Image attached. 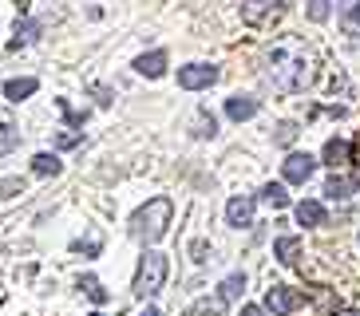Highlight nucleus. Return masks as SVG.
<instances>
[{"mask_svg":"<svg viewBox=\"0 0 360 316\" xmlns=\"http://www.w3.org/2000/svg\"><path fill=\"white\" fill-rule=\"evenodd\" d=\"M56 147H79V135H75V131H64V135H56Z\"/></svg>","mask_w":360,"mask_h":316,"instance_id":"bb28decb","label":"nucleus"},{"mask_svg":"<svg viewBox=\"0 0 360 316\" xmlns=\"http://www.w3.org/2000/svg\"><path fill=\"white\" fill-rule=\"evenodd\" d=\"M170 213H174L170 198H150L147 206L131 218V237H135V242H159L170 225Z\"/></svg>","mask_w":360,"mask_h":316,"instance_id":"f257e3e1","label":"nucleus"},{"mask_svg":"<svg viewBox=\"0 0 360 316\" xmlns=\"http://www.w3.org/2000/svg\"><path fill=\"white\" fill-rule=\"evenodd\" d=\"M242 293H245V277L242 273H230L222 281V289H218V301H222V305H233Z\"/></svg>","mask_w":360,"mask_h":316,"instance_id":"4468645a","label":"nucleus"},{"mask_svg":"<svg viewBox=\"0 0 360 316\" xmlns=\"http://www.w3.org/2000/svg\"><path fill=\"white\" fill-rule=\"evenodd\" d=\"M16 194H24V178H0V202L16 198Z\"/></svg>","mask_w":360,"mask_h":316,"instance_id":"5701e85b","label":"nucleus"},{"mask_svg":"<svg viewBox=\"0 0 360 316\" xmlns=\"http://www.w3.org/2000/svg\"><path fill=\"white\" fill-rule=\"evenodd\" d=\"M139 316H162L159 308H147V312H139Z\"/></svg>","mask_w":360,"mask_h":316,"instance_id":"2f4dec72","label":"nucleus"},{"mask_svg":"<svg viewBox=\"0 0 360 316\" xmlns=\"http://www.w3.org/2000/svg\"><path fill=\"white\" fill-rule=\"evenodd\" d=\"M226 115H230L233 123L254 119L257 115V99H250V95H233V99H226Z\"/></svg>","mask_w":360,"mask_h":316,"instance_id":"9d476101","label":"nucleus"},{"mask_svg":"<svg viewBox=\"0 0 360 316\" xmlns=\"http://www.w3.org/2000/svg\"><path fill=\"white\" fill-rule=\"evenodd\" d=\"M162 284H167V257L155 249L143 253V261H139V273H135V293L139 296H155L162 293Z\"/></svg>","mask_w":360,"mask_h":316,"instance_id":"7ed1b4c3","label":"nucleus"},{"mask_svg":"<svg viewBox=\"0 0 360 316\" xmlns=\"http://www.w3.org/2000/svg\"><path fill=\"white\" fill-rule=\"evenodd\" d=\"M269 63H274V67H269V79H274L281 91H297V87H305V79H309V60H305L301 52L289 55V52H281V48H277V52L269 55Z\"/></svg>","mask_w":360,"mask_h":316,"instance_id":"f03ea898","label":"nucleus"},{"mask_svg":"<svg viewBox=\"0 0 360 316\" xmlns=\"http://www.w3.org/2000/svg\"><path fill=\"white\" fill-rule=\"evenodd\" d=\"M297 253H301V237H277L274 257H277L281 265H297Z\"/></svg>","mask_w":360,"mask_h":316,"instance_id":"dca6fc26","label":"nucleus"},{"mask_svg":"<svg viewBox=\"0 0 360 316\" xmlns=\"http://www.w3.org/2000/svg\"><path fill=\"white\" fill-rule=\"evenodd\" d=\"M87 316H103V312H87Z\"/></svg>","mask_w":360,"mask_h":316,"instance_id":"473e14b6","label":"nucleus"},{"mask_svg":"<svg viewBox=\"0 0 360 316\" xmlns=\"http://www.w3.org/2000/svg\"><path fill=\"white\" fill-rule=\"evenodd\" d=\"M340 28L345 36H360V0H340Z\"/></svg>","mask_w":360,"mask_h":316,"instance_id":"f8f14e48","label":"nucleus"},{"mask_svg":"<svg viewBox=\"0 0 360 316\" xmlns=\"http://www.w3.org/2000/svg\"><path fill=\"white\" fill-rule=\"evenodd\" d=\"M301 308V293L289 289V284H274V289H265V312L269 316H289Z\"/></svg>","mask_w":360,"mask_h":316,"instance_id":"20e7f679","label":"nucleus"},{"mask_svg":"<svg viewBox=\"0 0 360 316\" xmlns=\"http://www.w3.org/2000/svg\"><path fill=\"white\" fill-rule=\"evenodd\" d=\"M206 253H210V249H206V242H198V245H194V261H206Z\"/></svg>","mask_w":360,"mask_h":316,"instance_id":"c756f323","label":"nucleus"},{"mask_svg":"<svg viewBox=\"0 0 360 316\" xmlns=\"http://www.w3.org/2000/svg\"><path fill=\"white\" fill-rule=\"evenodd\" d=\"M262 202H269L274 210H285L289 194H285V186H281V182H265V186H262Z\"/></svg>","mask_w":360,"mask_h":316,"instance_id":"6ab92c4d","label":"nucleus"},{"mask_svg":"<svg viewBox=\"0 0 360 316\" xmlns=\"http://www.w3.org/2000/svg\"><path fill=\"white\" fill-rule=\"evenodd\" d=\"M222 301H218V296H214V301H210V296H206V301H198V305H194L191 308V316H222Z\"/></svg>","mask_w":360,"mask_h":316,"instance_id":"4be33fe9","label":"nucleus"},{"mask_svg":"<svg viewBox=\"0 0 360 316\" xmlns=\"http://www.w3.org/2000/svg\"><path fill=\"white\" fill-rule=\"evenodd\" d=\"M16 32H20V40H32V36H36V24H24V28H16ZM20 40H16V44H20Z\"/></svg>","mask_w":360,"mask_h":316,"instance_id":"c85d7f7f","label":"nucleus"},{"mask_svg":"<svg viewBox=\"0 0 360 316\" xmlns=\"http://www.w3.org/2000/svg\"><path fill=\"white\" fill-rule=\"evenodd\" d=\"M32 170L36 174H60V158L48 154V150H40V154L32 158Z\"/></svg>","mask_w":360,"mask_h":316,"instance_id":"aec40b11","label":"nucleus"},{"mask_svg":"<svg viewBox=\"0 0 360 316\" xmlns=\"http://www.w3.org/2000/svg\"><path fill=\"white\" fill-rule=\"evenodd\" d=\"M349 154H352V147L345 143V138H328V143H325V166H333V170L345 166Z\"/></svg>","mask_w":360,"mask_h":316,"instance_id":"ddd939ff","label":"nucleus"},{"mask_svg":"<svg viewBox=\"0 0 360 316\" xmlns=\"http://www.w3.org/2000/svg\"><path fill=\"white\" fill-rule=\"evenodd\" d=\"M352 150H356V166H360V135H356V143H352Z\"/></svg>","mask_w":360,"mask_h":316,"instance_id":"7c9ffc66","label":"nucleus"},{"mask_svg":"<svg viewBox=\"0 0 360 316\" xmlns=\"http://www.w3.org/2000/svg\"><path fill=\"white\" fill-rule=\"evenodd\" d=\"M242 316H269L262 305H242Z\"/></svg>","mask_w":360,"mask_h":316,"instance_id":"cd10ccee","label":"nucleus"},{"mask_svg":"<svg viewBox=\"0 0 360 316\" xmlns=\"http://www.w3.org/2000/svg\"><path fill=\"white\" fill-rule=\"evenodd\" d=\"M226 221H230L233 230H250L254 225V198H230L226 202Z\"/></svg>","mask_w":360,"mask_h":316,"instance_id":"6e6552de","label":"nucleus"},{"mask_svg":"<svg viewBox=\"0 0 360 316\" xmlns=\"http://www.w3.org/2000/svg\"><path fill=\"white\" fill-rule=\"evenodd\" d=\"M16 143H20V131H16V123H12L8 115H0V158L8 154Z\"/></svg>","mask_w":360,"mask_h":316,"instance_id":"f3484780","label":"nucleus"},{"mask_svg":"<svg viewBox=\"0 0 360 316\" xmlns=\"http://www.w3.org/2000/svg\"><path fill=\"white\" fill-rule=\"evenodd\" d=\"M328 4H333V0H309V20L325 24L328 20Z\"/></svg>","mask_w":360,"mask_h":316,"instance_id":"b1692460","label":"nucleus"},{"mask_svg":"<svg viewBox=\"0 0 360 316\" xmlns=\"http://www.w3.org/2000/svg\"><path fill=\"white\" fill-rule=\"evenodd\" d=\"M135 67H139V75H147V79H159V75L167 72V52H147V55H139Z\"/></svg>","mask_w":360,"mask_h":316,"instance_id":"9b49d317","label":"nucleus"},{"mask_svg":"<svg viewBox=\"0 0 360 316\" xmlns=\"http://www.w3.org/2000/svg\"><path fill=\"white\" fill-rule=\"evenodd\" d=\"M36 79H8V84H4V95H8L12 103H20V99H28V95H36Z\"/></svg>","mask_w":360,"mask_h":316,"instance_id":"a211bd4d","label":"nucleus"},{"mask_svg":"<svg viewBox=\"0 0 360 316\" xmlns=\"http://www.w3.org/2000/svg\"><path fill=\"white\" fill-rule=\"evenodd\" d=\"M79 289H84V293L96 301V305H107V289L96 281V277H84V281H79Z\"/></svg>","mask_w":360,"mask_h":316,"instance_id":"412c9836","label":"nucleus"},{"mask_svg":"<svg viewBox=\"0 0 360 316\" xmlns=\"http://www.w3.org/2000/svg\"><path fill=\"white\" fill-rule=\"evenodd\" d=\"M218 84V67H210V63H191V67H179V87H186V91H202V87Z\"/></svg>","mask_w":360,"mask_h":316,"instance_id":"39448f33","label":"nucleus"},{"mask_svg":"<svg viewBox=\"0 0 360 316\" xmlns=\"http://www.w3.org/2000/svg\"><path fill=\"white\" fill-rule=\"evenodd\" d=\"M214 131H218L214 115H210V111H198V131H194V135H214Z\"/></svg>","mask_w":360,"mask_h":316,"instance_id":"393cba45","label":"nucleus"},{"mask_svg":"<svg viewBox=\"0 0 360 316\" xmlns=\"http://www.w3.org/2000/svg\"><path fill=\"white\" fill-rule=\"evenodd\" d=\"M285 12V0H245L242 4V20L245 24H269L274 16Z\"/></svg>","mask_w":360,"mask_h":316,"instance_id":"423d86ee","label":"nucleus"},{"mask_svg":"<svg viewBox=\"0 0 360 316\" xmlns=\"http://www.w3.org/2000/svg\"><path fill=\"white\" fill-rule=\"evenodd\" d=\"M313 170H317V158L313 154H289L285 162H281V174H285V182H293V186H301V182L313 178Z\"/></svg>","mask_w":360,"mask_h":316,"instance_id":"0eeeda50","label":"nucleus"},{"mask_svg":"<svg viewBox=\"0 0 360 316\" xmlns=\"http://www.w3.org/2000/svg\"><path fill=\"white\" fill-rule=\"evenodd\" d=\"M325 206H321V202H301V206H297V221H301V225H325Z\"/></svg>","mask_w":360,"mask_h":316,"instance_id":"2eb2a0df","label":"nucleus"},{"mask_svg":"<svg viewBox=\"0 0 360 316\" xmlns=\"http://www.w3.org/2000/svg\"><path fill=\"white\" fill-rule=\"evenodd\" d=\"M293 138H297V123H281V126H277V143H281V147H289Z\"/></svg>","mask_w":360,"mask_h":316,"instance_id":"a878e982","label":"nucleus"},{"mask_svg":"<svg viewBox=\"0 0 360 316\" xmlns=\"http://www.w3.org/2000/svg\"><path fill=\"white\" fill-rule=\"evenodd\" d=\"M356 190H360V178H356V174H333V178L325 182V194H328L333 202H345V198H352Z\"/></svg>","mask_w":360,"mask_h":316,"instance_id":"1a4fd4ad","label":"nucleus"}]
</instances>
